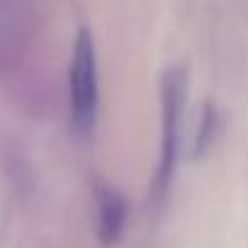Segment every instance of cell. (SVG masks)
I'll list each match as a JSON object with an SVG mask.
<instances>
[{"label": "cell", "mask_w": 248, "mask_h": 248, "mask_svg": "<svg viewBox=\"0 0 248 248\" xmlns=\"http://www.w3.org/2000/svg\"><path fill=\"white\" fill-rule=\"evenodd\" d=\"M187 95V68L185 66H170L163 73L161 80V161L158 173L154 180V197L163 200L170 190L175 163H178V149H180V124H183V107Z\"/></svg>", "instance_id": "obj_1"}, {"label": "cell", "mask_w": 248, "mask_h": 248, "mask_svg": "<svg viewBox=\"0 0 248 248\" xmlns=\"http://www.w3.org/2000/svg\"><path fill=\"white\" fill-rule=\"evenodd\" d=\"M68 88H71L73 127L80 137H88L95 127V117H97V56H95L93 34L85 27L78 30L76 42H73Z\"/></svg>", "instance_id": "obj_2"}, {"label": "cell", "mask_w": 248, "mask_h": 248, "mask_svg": "<svg viewBox=\"0 0 248 248\" xmlns=\"http://www.w3.org/2000/svg\"><path fill=\"white\" fill-rule=\"evenodd\" d=\"M127 221V200L109 185L97 187V236L102 246H114Z\"/></svg>", "instance_id": "obj_3"}]
</instances>
